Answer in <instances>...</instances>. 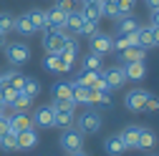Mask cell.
<instances>
[{
  "instance_id": "6da1fadb",
  "label": "cell",
  "mask_w": 159,
  "mask_h": 156,
  "mask_svg": "<svg viewBox=\"0 0 159 156\" xmlns=\"http://www.w3.org/2000/svg\"><path fill=\"white\" fill-rule=\"evenodd\" d=\"M3 50H5V61H8L10 66H15V68H20V66H25V63L30 61V48H28V43L13 41V43H5Z\"/></svg>"
},
{
  "instance_id": "7a4b0ae2",
  "label": "cell",
  "mask_w": 159,
  "mask_h": 156,
  "mask_svg": "<svg viewBox=\"0 0 159 156\" xmlns=\"http://www.w3.org/2000/svg\"><path fill=\"white\" fill-rule=\"evenodd\" d=\"M51 108H53V116H56V126H61V128H68V126L76 121V103L53 98Z\"/></svg>"
},
{
  "instance_id": "3957f363",
  "label": "cell",
  "mask_w": 159,
  "mask_h": 156,
  "mask_svg": "<svg viewBox=\"0 0 159 156\" xmlns=\"http://www.w3.org/2000/svg\"><path fill=\"white\" fill-rule=\"evenodd\" d=\"M68 33L66 30H51V28H46L43 30V50L46 53H61L63 50V46H66V41H68Z\"/></svg>"
},
{
  "instance_id": "277c9868",
  "label": "cell",
  "mask_w": 159,
  "mask_h": 156,
  "mask_svg": "<svg viewBox=\"0 0 159 156\" xmlns=\"http://www.w3.org/2000/svg\"><path fill=\"white\" fill-rule=\"evenodd\" d=\"M101 124L104 121H101V113H98V111H84L76 119V128L81 131L84 136L86 133H98V131H101Z\"/></svg>"
},
{
  "instance_id": "5b68a950",
  "label": "cell",
  "mask_w": 159,
  "mask_h": 156,
  "mask_svg": "<svg viewBox=\"0 0 159 156\" xmlns=\"http://www.w3.org/2000/svg\"><path fill=\"white\" fill-rule=\"evenodd\" d=\"M61 146L66 154H76V151H84V133L78 128H63L61 133Z\"/></svg>"
},
{
  "instance_id": "8992f818",
  "label": "cell",
  "mask_w": 159,
  "mask_h": 156,
  "mask_svg": "<svg viewBox=\"0 0 159 156\" xmlns=\"http://www.w3.org/2000/svg\"><path fill=\"white\" fill-rule=\"evenodd\" d=\"M149 96H152V93L144 91V88H131V91H126V96H124V106H126L129 111H134V113H142Z\"/></svg>"
},
{
  "instance_id": "52a82bcc",
  "label": "cell",
  "mask_w": 159,
  "mask_h": 156,
  "mask_svg": "<svg viewBox=\"0 0 159 156\" xmlns=\"http://www.w3.org/2000/svg\"><path fill=\"white\" fill-rule=\"evenodd\" d=\"M89 46H91V53L106 55V53H114V38L109 33H96L89 38Z\"/></svg>"
},
{
  "instance_id": "ba28073f",
  "label": "cell",
  "mask_w": 159,
  "mask_h": 156,
  "mask_svg": "<svg viewBox=\"0 0 159 156\" xmlns=\"http://www.w3.org/2000/svg\"><path fill=\"white\" fill-rule=\"evenodd\" d=\"M30 121H33V128H56V116H53L51 106L35 108V113L30 116Z\"/></svg>"
},
{
  "instance_id": "9c48e42d",
  "label": "cell",
  "mask_w": 159,
  "mask_h": 156,
  "mask_svg": "<svg viewBox=\"0 0 159 156\" xmlns=\"http://www.w3.org/2000/svg\"><path fill=\"white\" fill-rule=\"evenodd\" d=\"M15 141H18V151H30L38 146V141H41V136H38V128H25L20 133H15Z\"/></svg>"
},
{
  "instance_id": "30bf717a",
  "label": "cell",
  "mask_w": 159,
  "mask_h": 156,
  "mask_svg": "<svg viewBox=\"0 0 159 156\" xmlns=\"http://www.w3.org/2000/svg\"><path fill=\"white\" fill-rule=\"evenodd\" d=\"M101 76H104V81H106L109 91H114V88H121V86L126 83V76H124L121 66H111V68H104V71H101Z\"/></svg>"
},
{
  "instance_id": "8fae6325",
  "label": "cell",
  "mask_w": 159,
  "mask_h": 156,
  "mask_svg": "<svg viewBox=\"0 0 159 156\" xmlns=\"http://www.w3.org/2000/svg\"><path fill=\"white\" fill-rule=\"evenodd\" d=\"M121 71L126 76V81H142L147 76V66L144 61H129V63H121Z\"/></svg>"
},
{
  "instance_id": "7c38bea8",
  "label": "cell",
  "mask_w": 159,
  "mask_h": 156,
  "mask_svg": "<svg viewBox=\"0 0 159 156\" xmlns=\"http://www.w3.org/2000/svg\"><path fill=\"white\" fill-rule=\"evenodd\" d=\"M8 121H10V131H13V133H20V131H25V128L33 126L30 116H28L25 111H13V113L8 116Z\"/></svg>"
},
{
  "instance_id": "4fadbf2b",
  "label": "cell",
  "mask_w": 159,
  "mask_h": 156,
  "mask_svg": "<svg viewBox=\"0 0 159 156\" xmlns=\"http://www.w3.org/2000/svg\"><path fill=\"white\" fill-rule=\"evenodd\" d=\"M66 13L63 10H58L56 5L51 8V10H46V28H51V30H63L66 28Z\"/></svg>"
},
{
  "instance_id": "5bb4252c",
  "label": "cell",
  "mask_w": 159,
  "mask_h": 156,
  "mask_svg": "<svg viewBox=\"0 0 159 156\" xmlns=\"http://www.w3.org/2000/svg\"><path fill=\"white\" fill-rule=\"evenodd\" d=\"M0 76H3V83H8L10 88H15L18 93H20L23 91V83H25V73L23 71H18V68H10V71H5V73H0Z\"/></svg>"
},
{
  "instance_id": "9a60e30c",
  "label": "cell",
  "mask_w": 159,
  "mask_h": 156,
  "mask_svg": "<svg viewBox=\"0 0 159 156\" xmlns=\"http://www.w3.org/2000/svg\"><path fill=\"white\" fill-rule=\"evenodd\" d=\"M139 23L134 15H124V18H116V35H126V33H136L139 30Z\"/></svg>"
},
{
  "instance_id": "2e32d148",
  "label": "cell",
  "mask_w": 159,
  "mask_h": 156,
  "mask_svg": "<svg viewBox=\"0 0 159 156\" xmlns=\"http://www.w3.org/2000/svg\"><path fill=\"white\" fill-rule=\"evenodd\" d=\"M51 93H53V98H58V101H71V103H73V86H71L68 81H58V83H53Z\"/></svg>"
},
{
  "instance_id": "e0dca14e",
  "label": "cell",
  "mask_w": 159,
  "mask_h": 156,
  "mask_svg": "<svg viewBox=\"0 0 159 156\" xmlns=\"http://www.w3.org/2000/svg\"><path fill=\"white\" fill-rule=\"evenodd\" d=\"M13 30H15L18 35H23V38H28V35L35 33V28H33V23H30V18H28V13L13 18Z\"/></svg>"
},
{
  "instance_id": "ac0fdd59",
  "label": "cell",
  "mask_w": 159,
  "mask_h": 156,
  "mask_svg": "<svg viewBox=\"0 0 159 156\" xmlns=\"http://www.w3.org/2000/svg\"><path fill=\"white\" fill-rule=\"evenodd\" d=\"M104 151H106L109 156H121V154H126V146H124V141H121V136H119V133L109 136V139L104 141Z\"/></svg>"
},
{
  "instance_id": "d6986e66",
  "label": "cell",
  "mask_w": 159,
  "mask_h": 156,
  "mask_svg": "<svg viewBox=\"0 0 159 156\" xmlns=\"http://www.w3.org/2000/svg\"><path fill=\"white\" fill-rule=\"evenodd\" d=\"M157 139H154V131L152 128H144V126H139V141H136V149L139 151H149L154 149Z\"/></svg>"
},
{
  "instance_id": "ffe728a7",
  "label": "cell",
  "mask_w": 159,
  "mask_h": 156,
  "mask_svg": "<svg viewBox=\"0 0 159 156\" xmlns=\"http://www.w3.org/2000/svg\"><path fill=\"white\" fill-rule=\"evenodd\" d=\"M136 43L142 46V48H154V30H152V25H139V30H136Z\"/></svg>"
},
{
  "instance_id": "44dd1931",
  "label": "cell",
  "mask_w": 159,
  "mask_h": 156,
  "mask_svg": "<svg viewBox=\"0 0 159 156\" xmlns=\"http://www.w3.org/2000/svg\"><path fill=\"white\" fill-rule=\"evenodd\" d=\"M81 71H96V73H101V71H104V55L89 53L84 61H81Z\"/></svg>"
},
{
  "instance_id": "7402d4cb",
  "label": "cell",
  "mask_w": 159,
  "mask_h": 156,
  "mask_svg": "<svg viewBox=\"0 0 159 156\" xmlns=\"http://www.w3.org/2000/svg\"><path fill=\"white\" fill-rule=\"evenodd\" d=\"M68 83L73 86V103H76V106H91V103H89L91 88H86V86H81V83H76V81H68Z\"/></svg>"
},
{
  "instance_id": "603a6c76",
  "label": "cell",
  "mask_w": 159,
  "mask_h": 156,
  "mask_svg": "<svg viewBox=\"0 0 159 156\" xmlns=\"http://www.w3.org/2000/svg\"><path fill=\"white\" fill-rule=\"evenodd\" d=\"M121 61L129 63V61H147V48L142 46H129L121 50Z\"/></svg>"
},
{
  "instance_id": "cb8c5ba5",
  "label": "cell",
  "mask_w": 159,
  "mask_h": 156,
  "mask_svg": "<svg viewBox=\"0 0 159 156\" xmlns=\"http://www.w3.org/2000/svg\"><path fill=\"white\" fill-rule=\"evenodd\" d=\"M121 141H124V146H126V151H136V141H139V126H126L121 133Z\"/></svg>"
},
{
  "instance_id": "d4e9b609",
  "label": "cell",
  "mask_w": 159,
  "mask_h": 156,
  "mask_svg": "<svg viewBox=\"0 0 159 156\" xmlns=\"http://www.w3.org/2000/svg\"><path fill=\"white\" fill-rule=\"evenodd\" d=\"M81 23H84V15H81V10H73L68 18H66V33L71 35V38H76V33H78V28H81Z\"/></svg>"
},
{
  "instance_id": "484cf974",
  "label": "cell",
  "mask_w": 159,
  "mask_h": 156,
  "mask_svg": "<svg viewBox=\"0 0 159 156\" xmlns=\"http://www.w3.org/2000/svg\"><path fill=\"white\" fill-rule=\"evenodd\" d=\"M81 15L86 18V20H101L104 18V10L98 3H84L81 5Z\"/></svg>"
},
{
  "instance_id": "4316f807",
  "label": "cell",
  "mask_w": 159,
  "mask_h": 156,
  "mask_svg": "<svg viewBox=\"0 0 159 156\" xmlns=\"http://www.w3.org/2000/svg\"><path fill=\"white\" fill-rule=\"evenodd\" d=\"M20 93H25L30 101H35L38 96H41V83H38V78H30V76H28V78H25V83H23V91H20Z\"/></svg>"
},
{
  "instance_id": "83f0119b",
  "label": "cell",
  "mask_w": 159,
  "mask_h": 156,
  "mask_svg": "<svg viewBox=\"0 0 159 156\" xmlns=\"http://www.w3.org/2000/svg\"><path fill=\"white\" fill-rule=\"evenodd\" d=\"M28 18H30V23H33L35 30H46V10L33 8V10H28Z\"/></svg>"
},
{
  "instance_id": "f1b7e54d",
  "label": "cell",
  "mask_w": 159,
  "mask_h": 156,
  "mask_svg": "<svg viewBox=\"0 0 159 156\" xmlns=\"http://www.w3.org/2000/svg\"><path fill=\"white\" fill-rule=\"evenodd\" d=\"M89 103H91V106H109V103H111V93H109V91H93V88H91Z\"/></svg>"
},
{
  "instance_id": "f546056e",
  "label": "cell",
  "mask_w": 159,
  "mask_h": 156,
  "mask_svg": "<svg viewBox=\"0 0 159 156\" xmlns=\"http://www.w3.org/2000/svg\"><path fill=\"white\" fill-rule=\"evenodd\" d=\"M43 68H46L48 73H61V58H58V53H46Z\"/></svg>"
},
{
  "instance_id": "4dcf8cb0",
  "label": "cell",
  "mask_w": 159,
  "mask_h": 156,
  "mask_svg": "<svg viewBox=\"0 0 159 156\" xmlns=\"http://www.w3.org/2000/svg\"><path fill=\"white\" fill-rule=\"evenodd\" d=\"M96 33H98V20H86V18H84V23H81V28H78L76 35L91 38V35H96Z\"/></svg>"
},
{
  "instance_id": "1f68e13d",
  "label": "cell",
  "mask_w": 159,
  "mask_h": 156,
  "mask_svg": "<svg viewBox=\"0 0 159 156\" xmlns=\"http://www.w3.org/2000/svg\"><path fill=\"white\" fill-rule=\"evenodd\" d=\"M15 96H18V91H15V88H10L8 83L0 86V103H3V106H10Z\"/></svg>"
},
{
  "instance_id": "d6a6232c",
  "label": "cell",
  "mask_w": 159,
  "mask_h": 156,
  "mask_svg": "<svg viewBox=\"0 0 159 156\" xmlns=\"http://www.w3.org/2000/svg\"><path fill=\"white\" fill-rule=\"evenodd\" d=\"M30 103H33V101L28 98L25 93H18L15 98H13V103H10V108H13V111H28V108H30Z\"/></svg>"
},
{
  "instance_id": "836d02e7",
  "label": "cell",
  "mask_w": 159,
  "mask_h": 156,
  "mask_svg": "<svg viewBox=\"0 0 159 156\" xmlns=\"http://www.w3.org/2000/svg\"><path fill=\"white\" fill-rule=\"evenodd\" d=\"M0 149L3 151H18V141H15V133L8 131L5 136H0Z\"/></svg>"
},
{
  "instance_id": "e575fe53",
  "label": "cell",
  "mask_w": 159,
  "mask_h": 156,
  "mask_svg": "<svg viewBox=\"0 0 159 156\" xmlns=\"http://www.w3.org/2000/svg\"><path fill=\"white\" fill-rule=\"evenodd\" d=\"M134 13V0H116V18H124Z\"/></svg>"
},
{
  "instance_id": "d590c367",
  "label": "cell",
  "mask_w": 159,
  "mask_h": 156,
  "mask_svg": "<svg viewBox=\"0 0 159 156\" xmlns=\"http://www.w3.org/2000/svg\"><path fill=\"white\" fill-rule=\"evenodd\" d=\"M56 8L63 10L66 15H71V13L76 10V0H56Z\"/></svg>"
},
{
  "instance_id": "8d00e7d4",
  "label": "cell",
  "mask_w": 159,
  "mask_h": 156,
  "mask_svg": "<svg viewBox=\"0 0 159 156\" xmlns=\"http://www.w3.org/2000/svg\"><path fill=\"white\" fill-rule=\"evenodd\" d=\"M144 111L147 113H159V96H149L147 103H144Z\"/></svg>"
},
{
  "instance_id": "74e56055",
  "label": "cell",
  "mask_w": 159,
  "mask_h": 156,
  "mask_svg": "<svg viewBox=\"0 0 159 156\" xmlns=\"http://www.w3.org/2000/svg\"><path fill=\"white\" fill-rule=\"evenodd\" d=\"M91 88H93V91H109V86H106V81H104V76H101V73L96 76V81L91 83Z\"/></svg>"
},
{
  "instance_id": "f35d334b",
  "label": "cell",
  "mask_w": 159,
  "mask_h": 156,
  "mask_svg": "<svg viewBox=\"0 0 159 156\" xmlns=\"http://www.w3.org/2000/svg\"><path fill=\"white\" fill-rule=\"evenodd\" d=\"M10 131V121H8V113H3L0 116V136H5Z\"/></svg>"
},
{
  "instance_id": "ab89813d",
  "label": "cell",
  "mask_w": 159,
  "mask_h": 156,
  "mask_svg": "<svg viewBox=\"0 0 159 156\" xmlns=\"http://www.w3.org/2000/svg\"><path fill=\"white\" fill-rule=\"evenodd\" d=\"M154 30V48H159V25H152Z\"/></svg>"
},
{
  "instance_id": "60d3db41",
  "label": "cell",
  "mask_w": 159,
  "mask_h": 156,
  "mask_svg": "<svg viewBox=\"0 0 159 156\" xmlns=\"http://www.w3.org/2000/svg\"><path fill=\"white\" fill-rule=\"evenodd\" d=\"M149 25H159V10H152V23Z\"/></svg>"
},
{
  "instance_id": "b9f144b4",
  "label": "cell",
  "mask_w": 159,
  "mask_h": 156,
  "mask_svg": "<svg viewBox=\"0 0 159 156\" xmlns=\"http://www.w3.org/2000/svg\"><path fill=\"white\" fill-rule=\"evenodd\" d=\"M147 5H149V10H159V0H147Z\"/></svg>"
},
{
  "instance_id": "7bdbcfd3",
  "label": "cell",
  "mask_w": 159,
  "mask_h": 156,
  "mask_svg": "<svg viewBox=\"0 0 159 156\" xmlns=\"http://www.w3.org/2000/svg\"><path fill=\"white\" fill-rule=\"evenodd\" d=\"M68 156H89V154H84V151H76V154H68Z\"/></svg>"
},
{
  "instance_id": "ee69618b",
  "label": "cell",
  "mask_w": 159,
  "mask_h": 156,
  "mask_svg": "<svg viewBox=\"0 0 159 156\" xmlns=\"http://www.w3.org/2000/svg\"><path fill=\"white\" fill-rule=\"evenodd\" d=\"M5 108H8V106H3V103H0V116H3V113H5Z\"/></svg>"
},
{
  "instance_id": "f6af8a7d",
  "label": "cell",
  "mask_w": 159,
  "mask_h": 156,
  "mask_svg": "<svg viewBox=\"0 0 159 156\" xmlns=\"http://www.w3.org/2000/svg\"><path fill=\"white\" fill-rule=\"evenodd\" d=\"M84 3H98V0H81V5H84Z\"/></svg>"
},
{
  "instance_id": "bcb514c9",
  "label": "cell",
  "mask_w": 159,
  "mask_h": 156,
  "mask_svg": "<svg viewBox=\"0 0 159 156\" xmlns=\"http://www.w3.org/2000/svg\"><path fill=\"white\" fill-rule=\"evenodd\" d=\"M0 86H3V76H0Z\"/></svg>"
},
{
  "instance_id": "7dc6e473",
  "label": "cell",
  "mask_w": 159,
  "mask_h": 156,
  "mask_svg": "<svg viewBox=\"0 0 159 156\" xmlns=\"http://www.w3.org/2000/svg\"><path fill=\"white\" fill-rule=\"evenodd\" d=\"M157 156H159V154H157Z\"/></svg>"
}]
</instances>
